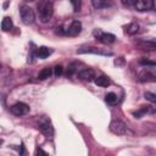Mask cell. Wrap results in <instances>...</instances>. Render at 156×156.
<instances>
[{
	"mask_svg": "<svg viewBox=\"0 0 156 156\" xmlns=\"http://www.w3.org/2000/svg\"><path fill=\"white\" fill-rule=\"evenodd\" d=\"M38 16L39 20L43 23H46L50 21L51 16H52V2L50 0H40L38 2Z\"/></svg>",
	"mask_w": 156,
	"mask_h": 156,
	"instance_id": "obj_1",
	"label": "cell"
},
{
	"mask_svg": "<svg viewBox=\"0 0 156 156\" xmlns=\"http://www.w3.org/2000/svg\"><path fill=\"white\" fill-rule=\"evenodd\" d=\"M20 16H21V20H22V22L24 23V24H30V23H33V21H34V11L29 7V6H27V5H22L21 7H20Z\"/></svg>",
	"mask_w": 156,
	"mask_h": 156,
	"instance_id": "obj_2",
	"label": "cell"
},
{
	"mask_svg": "<svg viewBox=\"0 0 156 156\" xmlns=\"http://www.w3.org/2000/svg\"><path fill=\"white\" fill-rule=\"evenodd\" d=\"M39 129L46 135V136H52L54 134V128H52V124L50 122V119L45 116H43L40 119H39Z\"/></svg>",
	"mask_w": 156,
	"mask_h": 156,
	"instance_id": "obj_3",
	"label": "cell"
},
{
	"mask_svg": "<svg viewBox=\"0 0 156 156\" xmlns=\"http://www.w3.org/2000/svg\"><path fill=\"white\" fill-rule=\"evenodd\" d=\"M139 80L143 82V83L156 82V69L144 68V69L139 73Z\"/></svg>",
	"mask_w": 156,
	"mask_h": 156,
	"instance_id": "obj_4",
	"label": "cell"
},
{
	"mask_svg": "<svg viewBox=\"0 0 156 156\" xmlns=\"http://www.w3.org/2000/svg\"><path fill=\"white\" fill-rule=\"evenodd\" d=\"M110 130L117 135H123L127 133V126L119 119H113L110 124Z\"/></svg>",
	"mask_w": 156,
	"mask_h": 156,
	"instance_id": "obj_5",
	"label": "cell"
},
{
	"mask_svg": "<svg viewBox=\"0 0 156 156\" xmlns=\"http://www.w3.org/2000/svg\"><path fill=\"white\" fill-rule=\"evenodd\" d=\"M94 35L96 37L98 40H100L104 44H112L116 40V37L113 34H111V33H104L100 29H95L94 30Z\"/></svg>",
	"mask_w": 156,
	"mask_h": 156,
	"instance_id": "obj_6",
	"label": "cell"
},
{
	"mask_svg": "<svg viewBox=\"0 0 156 156\" xmlns=\"http://www.w3.org/2000/svg\"><path fill=\"white\" fill-rule=\"evenodd\" d=\"M134 9L140 12L150 11L154 9V0H135Z\"/></svg>",
	"mask_w": 156,
	"mask_h": 156,
	"instance_id": "obj_7",
	"label": "cell"
},
{
	"mask_svg": "<svg viewBox=\"0 0 156 156\" xmlns=\"http://www.w3.org/2000/svg\"><path fill=\"white\" fill-rule=\"evenodd\" d=\"M29 111V107L27 104L24 102H17L15 105L11 106V112L15 115V116H23L26 115L27 112Z\"/></svg>",
	"mask_w": 156,
	"mask_h": 156,
	"instance_id": "obj_8",
	"label": "cell"
},
{
	"mask_svg": "<svg viewBox=\"0 0 156 156\" xmlns=\"http://www.w3.org/2000/svg\"><path fill=\"white\" fill-rule=\"evenodd\" d=\"M80 30H82V23L79 21H72L69 27L66 29V34L69 37H76L80 33Z\"/></svg>",
	"mask_w": 156,
	"mask_h": 156,
	"instance_id": "obj_9",
	"label": "cell"
},
{
	"mask_svg": "<svg viewBox=\"0 0 156 156\" xmlns=\"http://www.w3.org/2000/svg\"><path fill=\"white\" fill-rule=\"evenodd\" d=\"M78 79L80 80H84V82H90V80H94L95 79V72L90 68H85V69H82L78 72L77 74Z\"/></svg>",
	"mask_w": 156,
	"mask_h": 156,
	"instance_id": "obj_10",
	"label": "cell"
},
{
	"mask_svg": "<svg viewBox=\"0 0 156 156\" xmlns=\"http://www.w3.org/2000/svg\"><path fill=\"white\" fill-rule=\"evenodd\" d=\"M78 54H98V55H112L111 52H107V51H102V50H100V49H98V48H93V46H90V48H84V49H79L78 51H77Z\"/></svg>",
	"mask_w": 156,
	"mask_h": 156,
	"instance_id": "obj_11",
	"label": "cell"
},
{
	"mask_svg": "<svg viewBox=\"0 0 156 156\" xmlns=\"http://www.w3.org/2000/svg\"><path fill=\"white\" fill-rule=\"evenodd\" d=\"M94 82H95L96 85L102 87V88H106V87L110 85V79H108L106 76H99V77H95Z\"/></svg>",
	"mask_w": 156,
	"mask_h": 156,
	"instance_id": "obj_12",
	"label": "cell"
},
{
	"mask_svg": "<svg viewBox=\"0 0 156 156\" xmlns=\"http://www.w3.org/2000/svg\"><path fill=\"white\" fill-rule=\"evenodd\" d=\"M51 52H52L51 49H49V48H46V46H40V48L37 50V56H38L39 58H46L49 55H51Z\"/></svg>",
	"mask_w": 156,
	"mask_h": 156,
	"instance_id": "obj_13",
	"label": "cell"
},
{
	"mask_svg": "<svg viewBox=\"0 0 156 156\" xmlns=\"http://www.w3.org/2000/svg\"><path fill=\"white\" fill-rule=\"evenodd\" d=\"M51 74H52V69H51L50 67H45V68H43V69L39 72L38 78H39L40 80H45V79L50 78V77H51Z\"/></svg>",
	"mask_w": 156,
	"mask_h": 156,
	"instance_id": "obj_14",
	"label": "cell"
},
{
	"mask_svg": "<svg viewBox=\"0 0 156 156\" xmlns=\"http://www.w3.org/2000/svg\"><path fill=\"white\" fill-rule=\"evenodd\" d=\"M13 27V23H12V20L10 17H4L2 22H1V29L4 32H9L10 29H12Z\"/></svg>",
	"mask_w": 156,
	"mask_h": 156,
	"instance_id": "obj_15",
	"label": "cell"
},
{
	"mask_svg": "<svg viewBox=\"0 0 156 156\" xmlns=\"http://www.w3.org/2000/svg\"><path fill=\"white\" fill-rule=\"evenodd\" d=\"M138 30H139V24H138V23H135V22L129 23V24L126 27V33H127V34H129V35L135 34Z\"/></svg>",
	"mask_w": 156,
	"mask_h": 156,
	"instance_id": "obj_16",
	"label": "cell"
},
{
	"mask_svg": "<svg viewBox=\"0 0 156 156\" xmlns=\"http://www.w3.org/2000/svg\"><path fill=\"white\" fill-rule=\"evenodd\" d=\"M105 100H106L107 104H110V105H115V104L117 102V100H118V96H117L115 93L111 91V93H107V94H106Z\"/></svg>",
	"mask_w": 156,
	"mask_h": 156,
	"instance_id": "obj_17",
	"label": "cell"
},
{
	"mask_svg": "<svg viewBox=\"0 0 156 156\" xmlns=\"http://www.w3.org/2000/svg\"><path fill=\"white\" fill-rule=\"evenodd\" d=\"M91 5L95 9H102L108 5V0H91Z\"/></svg>",
	"mask_w": 156,
	"mask_h": 156,
	"instance_id": "obj_18",
	"label": "cell"
},
{
	"mask_svg": "<svg viewBox=\"0 0 156 156\" xmlns=\"http://www.w3.org/2000/svg\"><path fill=\"white\" fill-rule=\"evenodd\" d=\"M144 98L154 104H156V94L155 93H150V91H145L144 93Z\"/></svg>",
	"mask_w": 156,
	"mask_h": 156,
	"instance_id": "obj_19",
	"label": "cell"
},
{
	"mask_svg": "<svg viewBox=\"0 0 156 156\" xmlns=\"http://www.w3.org/2000/svg\"><path fill=\"white\" fill-rule=\"evenodd\" d=\"M71 4H72V7H73V11L74 12H78L80 10V6H82V0H69Z\"/></svg>",
	"mask_w": 156,
	"mask_h": 156,
	"instance_id": "obj_20",
	"label": "cell"
},
{
	"mask_svg": "<svg viewBox=\"0 0 156 156\" xmlns=\"http://www.w3.org/2000/svg\"><path fill=\"white\" fill-rule=\"evenodd\" d=\"M121 2H122V5L124 6V7H134V4H135V0H121Z\"/></svg>",
	"mask_w": 156,
	"mask_h": 156,
	"instance_id": "obj_21",
	"label": "cell"
},
{
	"mask_svg": "<svg viewBox=\"0 0 156 156\" xmlns=\"http://www.w3.org/2000/svg\"><path fill=\"white\" fill-rule=\"evenodd\" d=\"M62 72H63V68H62V66H61V65L55 66V68H54V74H55L56 77L61 76V74H62Z\"/></svg>",
	"mask_w": 156,
	"mask_h": 156,
	"instance_id": "obj_22",
	"label": "cell"
},
{
	"mask_svg": "<svg viewBox=\"0 0 156 156\" xmlns=\"http://www.w3.org/2000/svg\"><path fill=\"white\" fill-rule=\"evenodd\" d=\"M139 63H140V65H144V66H156V62L150 61V60H145V58L140 60Z\"/></svg>",
	"mask_w": 156,
	"mask_h": 156,
	"instance_id": "obj_23",
	"label": "cell"
},
{
	"mask_svg": "<svg viewBox=\"0 0 156 156\" xmlns=\"http://www.w3.org/2000/svg\"><path fill=\"white\" fill-rule=\"evenodd\" d=\"M76 66H77L76 63H72V65L68 66V68H67V76H72L76 72V68H74Z\"/></svg>",
	"mask_w": 156,
	"mask_h": 156,
	"instance_id": "obj_24",
	"label": "cell"
},
{
	"mask_svg": "<svg viewBox=\"0 0 156 156\" xmlns=\"http://www.w3.org/2000/svg\"><path fill=\"white\" fill-rule=\"evenodd\" d=\"M35 154H37V155H38V154H43V155H48V154H46L45 151H43L41 149H37V151H35Z\"/></svg>",
	"mask_w": 156,
	"mask_h": 156,
	"instance_id": "obj_25",
	"label": "cell"
},
{
	"mask_svg": "<svg viewBox=\"0 0 156 156\" xmlns=\"http://www.w3.org/2000/svg\"><path fill=\"white\" fill-rule=\"evenodd\" d=\"M154 9L156 10V0H154Z\"/></svg>",
	"mask_w": 156,
	"mask_h": 156,
	"instance_id": "obj_26",
	"label": "cell"
}]
</instances>
